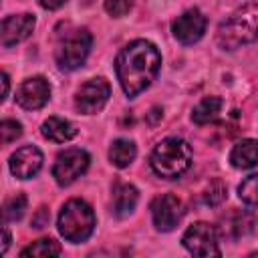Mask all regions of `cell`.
Instances as JSON below:
<instances>
[{
  "mask_svg": "<svg viewBox=\"0 0 258 258\" xmlns=\"http://www.w3.org/2000/svg\"><path fill=\"white\" fill-rule=\"evenodd\" d=\"M161 67V54L157 46L145 38H137L121 48L115 58V73L123 93L133 99L157 79Z\"/></svg>",
  "mask_w": 258,
  "mask_h": 258,
  "instance_id": "obj_1",
  "label": "cell"
},
{
  "mask_svg": "<svg viewBox=\"0 0 258 258\" xmlns=\"http://www.w3.org/2000/svg\"><path fill=\"white\" fill-rule=\"evenodd\" d=\"M258 40V2H248L236 8L216 32V42L224 50H236Z\"/></svg>",
  "mask_w": 258,
  "mask_h": 258,
  "instance_id": "obj_2",
  "label": "cell"
},
{
  "mask_svg": "<svg viewBox=\"0 0 258 258\" xmlns=\"http://www.w3.org/2000/svg\"><path fill=\"white\" fill-rule=\"evenodd\" d=\"M191 147L179 137H165L159 141L149 157V165L155 175L163 179H177L191 167Z\"/></svg>",
  "mask_w": 258,
  "mask_h": 258,
  "instance_id": "obj_3",
  "label": "cell"
},
{
  "mask_svg": "<svg viewBox=\"0 0 258 258\" xmlns=\"http://www.w3.org/2000/svg\"><path fill=\"white\" fill-rule=\"evenodd\" d=\"M56 226L64 240L73 244L85 242L95 230V212L85 200L73 198L62 206Z\"/></svg>",
  "mask_w": 258,
  "mask_h": 258,
  "instance_id": "obj_4",
  "label": "cell"
},
{
  "mask_svg": "<svg viewBox=\"0 0 258 258\" xmlns=\"http://www.w3.org/2000/svg\"><path fill=\"white\" fill-rule=\"evenodd\" d=\"M91 44H93V34L87 28H79L75 32H71L56 48L54 52V60L58 64L60 71H75L79 69L89 52H91Z\"/></svg>",
  "mask_w": 258,
  "mask_h": 258,
  "instance_id": "obj_5",
  "label": "cell"
},
{
  "mask_svg": "<svg viewBox=\"0 0 258 258\" xmlns=\"http://www.w3.org/2000/svg\"><path fill=\"white\" fill-rule=\"evenodd\" d=\"M183 248L194 256H220V234L216 226L208 222L191 224L181 236Z\"/></svg>",
  "mask_w": 258,
  "mask_h": 258,
  "instance_id": "obj_6",
  "label": "cell"
},
{
  "mask_svg": "<svg viewBox=\"0 0 258 258\" xmlns=\"http://www.w3.org/2000/svg\"><path fill=\"white\" fill-rule=\"evenodd\" d=\"M91 163V155L81 147H69L60 151L52 165V177L58 185H71L77 177H81Z\"/></svg>",
  "mask_w": 258,
  "mask_h": 258,
  "instance_id": "obj_7",
  "label": "cell"
},
{
  "mask_svg": "<svg viewBox=\"0 0 258 258\" xmlns=\"http://www.w3.org/2000/svg\"><path fill=\"white\" fill-rule=\"evenodd\" d=\"M109 97H111V85L103 77H95L81 85V89L75 95V107L83 115H95L107 105Z\"/></svg>",
  "mask_w": 258,
  "mask_h": 258,
  "instance_id": "obj_8",
  "label": "cell"
},
{
  "mask_svg": "<svg viewBox=\"0 0 258 258\" xmlns=\"http://www.w3.org/2000/svg\"><path fill=\"white\" fill-rule=\"evenodd\" d=\"M149 210H151L153 226L159 232H171L183 216V204L173 194H161V196L153 198Z\"/></svg>",
  "mask_w": 258,
  "mask_h": 258,
  "instance_id": "obj_9",
  "label": "cell"
},
{
  "mask_svg": "<svg viewBox=\"0 0 258 258\" xmlns=\"http://www.w3.org/2000/svg\"><path fill=\"white\" fill-rule=\"evenodd\" d=\"M206 24H208L206 16L198 8H189V10H185L181 16H177L173 20L171 32H173V36H175L177 42H181V44H194V42H198L204 36Z\"/></svg>",
  "mask_w": 258,
  "mask_h": 258,
  "instance_id": "obj_10",
  "label": "cell"
},
{
  "mask_svg": "<svg viewBox=\"0 0 258 258\" xmlns=\"http://www.w3.org/2000/svg\"><path fill=\"white\" fill-rule=\"evenodd\" d=\"M50 99V85L44 77H30L16 89V103L26 111L42 109Z\"/></svg>",
  "mask_w": 258,
  "mask_h": 258,
  "instance_id": "obj_11",
  "label": "cell"
},
{
  "mask_svg": "<svg viewBox=\"0 0 258 258\" xmlns=\"http://www.w3.org/2000/svg\"><path fill=\"white\" fill-rule=\"evenodd\" d=\"M36 26V18L28 12L24 14H12V16H6L2 20V28H0V42L4 48H10L22 40H26L32 30Z\"/></svg>",
  "mask_w": 258,
  "mask_h": 258,
  "instance_id": "obj_12",
  "label": "cell"
},
{
  "mask_svg": "<svg viewBox=\"0 0 258 258\" xmlns=\"http://www.w3.org/2000/svg\"><path fill=\"white\" fill-rule=\"evenodd\" d=\"M42 161V151L36 145H24L10 155L8 165L12 175H16L18 179H30L40 171Z\"/></svg>",
  "mask_w": 258,
  "mask_h": 258,
  "instance_id": "obj_13",
  "label": "cell"
},
{
  "mask_svg": "<svg viewBox=\"0 0 258 258\" xmlns=\"http://www.w3.org/2000/svg\"><path fill=\"white\" fill-rule=\"evenodd\" d=\"M137 200H139V191H137L135 185L123 183V181H117L113 185L111 202H113V214L117 218H125L129 214H133V210L137 206Z\"/></svg>",
  "mask_w": 258,
  "mask_h": 258,
  "instance_id": "obj_14",
  "label": "cell"
},
{
  "mask_svg": "<svg viewBox=\"0 0 258 258\" xmlns=\"http://www.w3.org/2000/svg\"><path fill=\"white\" fill-rule=\"evenodd\" d=\"M40 133L44 139L52 141V143H67L77 135V127L62 117H48L42 125H40Z\"/></svg>",
  "mask_w": 258,
  "mask_h": 258,
  "instance_id": "obj_15",
  "label": "cell"
},
{
  "mask_svg": "<svg viewBox=\"0 0 258 258\" xmlns=\"http://www.w3.org/2000/svg\"><path fill=\"white\" fill-rule=\"evenodd\" d=\"M230 163L236 169H250L258 165V139H242L230 151Z\"/></svg>",
  "mask_w": 258,
  "mask_h": 258,
  "instance_id": "obj_16",
  "label": "cell"
},
{
  "mask_svg": "<svg viewBox=\"0 0 258 258\" xmlns=\"http://www.w3.org/2000/svg\"><path fill=\"white\" fill-rule=\"evenodd\" d=\"M222 107H224V101H222L220 97H216V95L204 97V99L191 109V121H194L196 125H208V123H212V121L218 119Z\"/></svg>",
  "mask_w": 258,
  "mask_h": 258,
  "instance_id": "obj_17",
  "label": "cell"
},
{
  "mask_svg": "<svg viewBox=\"0 0 258 258\" xmlns=\"http://www.w3.org/2000/svg\"><path fill=\"white\" fill-rule=\"evenodd\" d=\"M254 216L250 212H232L228 218H226V226H224V234L232 236V238H240V236H246L254 230Z\"/></svg>",
  "mask_w": 258,
  "mask_h": 258,
  "instance_id": "obj_18",
  "label": "cell"
},
{
  "mask_svg": "<svg viewBox=\"0 0 258 258\" xmlns=\"http://www.w3.org/2000/svg\"><path fill=\"white\" fill-rule=\"evenodd\" d=\"M135 155H137V147L131 139H115L109 147V159L119 169L127 167L135 159Z\"/></svg>",
  "mask_w": 258,
  "mask_h": 258,
  "instance_id": "obj_19",
  "label": "cell"
},
{
  "mask_svg": "<svg viewBox=\"0 0 258 258\" xmlns=\"http://www.w3.org/2000/svg\"><path fill=\"white\" fill-rule=\"evenodd\" d=\"M60 254H62V248L52 238H40L20 252V256H38V258H46V256L50 258V256H60Z\"/></svg>",
  "mask_w": 258,
  "mask_h": 258,
  "instance_id": "obj_20",
  "label": "cell"
},
{
  "mask_svg": "<svg viewBox=\"0 0 258 258\" xmlns=\"http://www.w3.org/2000/svg\"><path fill=\"white\" fill-rule=\"evenodd\" d=\"M24 210H26V196L24 194H16V196L8 198L4 202V208H2V220H4V224L18 222L24 216Z\"/></svg>",
  "mask_w": 258,
  "mask_h": 258,
  "instance_id": "obj_21",
  "label": "cell"
},
{
  "mask_svg": "<svg viewBox=\"0 0 258 258\" xmlns=\"http://www.w3.org/2000/svg\"><path fill=\"white\" fill-rule=\"evenodd\" d=\"M226 196H228V187H226V183L220 179V177H214L208 185H206V189H204V194H202V200H204V204L206 206H220L224 200H226Z\"/></svg>",
  "mask_w": 258,
  "mask_h": 258,
  "instance_id": "obj_22",
  "label": "cell"
},
{
  "mask_svg": "<svg viewBox=\"0 0 258 258\" xmlns=\"http://www.w3.org/2000/svg\"><path fill=\"white\" fill-rule=\"evenodd\" d=\"M238 196L244 204L256 206L258 208V173L248 175L240 185H238Z\"/></svg>",
  "mask_w": 258,
  "mask_h": 258,
  "instance_id": "obj_23",
  "label": "cell"
},
{
  "mask_svg": "<svg viewBox=\"0 0 258 258\" xmlns=\"http://www.w3.org/2000/svg\"><path fill=\"white\" fill-rule=\"evenodd\" d=\"M0 133H2V143H12L22 135V125L16 119H4L0 123Z\"/></svg>",
  "mask_w": 258,
  "mask_h": 258,
  "instance_id": "obj_24",
  "label": "cell"
},
{
  "mask_svg": "<svg viewBox=\"0 0 258 258\" xmlns=\"http://www.w3.org/2000/svg\"><path fill=\"white\" fill-rule=\"evenodd\" d=\"M133 2L135 0H105V10L113 18H119V16H125L131 10Z\"/></svg>",
  "mask_w": 258,
  "mask_h": 258,
  "instance_id": "obj_25",
  "label": "cell"
},
{
  "mask_svg": "<svg viewBox=\"0 0 258 258\" xmlns=\"http://www.w3.org/2000/svg\"><path fill=\"white\" fill-rule=\"evenodd\" d=\"M48 220H50V214H48V210L42 206V208H38V212L32 216L30 226H32V228H36V230H40V228L48 226Z\"/></svg>",
  "mask_w": 258,
  "mask_h": 258,
  "instance_id": "obj_26",
  "label": "cell"
},
{
  "mask_svg": "<svg viewBox=\"0 0 258 258\" xmlns=\"http://www.w3.org/2000/svg\"><path fill=\"white\" fill-rule=\"evenodd\" d=\"M64 2H67V0H38V4H40L42 8H46V10H56V8H60Z\"/></svg>",
  "mask_w": 258,
  "mask_h": 258,
  "instance_id": "obj_27",
  "label": "cell"
},
{
  "mask_svg": "<svg viewBox=\"0 0 258 258\" xmlns=\"http://www.w3.org/2000/svg\"><path fill=\"white\" fill-rule=\"evenodd\" d=\"M2 85H4V89H2V101L8 97V89H10V79H8V73H2Z\"/></svg>",
  "mask_w": 258,
  "mask_h": 258,
  "instance_id": "obj_28",
  "label": "cell"
},
{
  "mask_svg": "<svg viewBox=\"0 0 258 258\" xmlns=\"http://www.w3.org/2000/svg\"><path fill=\"white\" fill-rule=\"evenodd\" d=\"M161 117H163V111H161L159 107H153V109H151V115H149V119H147V121L153 125V123H155L157 119H161Z\"/></svg>",
  "mask_w": 258,
  "mask_h": 258,
  "instance_id": "obj_29",
  "label": "cell"
},
{
  "mask_svg": "<svg viewBox=\"0 0 258 258\" xmlns=\"http://www.w3.org/2000/svg\"><path fill=\"white\" fill-rule=\"evenodd\" d=\"M8 246H10V230L4 226V242H2V254L8 250Z\"/></svg>",
  "mask_w": 258,
  "mask_h": 258,
  "instance_id": "obj_30",
  "label": "cell"
},
{
  "mask_svg": "<svg viewBox=\"0 0 258 258\" xmlns=\"http://www.w3.org/2000/svg\"><path fill=\"white\" fill-rule=\"evenodd\" d=\"M250 256H258V250H254V252H252V254H250Z\"/></svg>",
  "mask_w": 258,
  "mask_h": 258,
  "instance_id": "obj_31",
  "label": "cell"
}]
</instances>
